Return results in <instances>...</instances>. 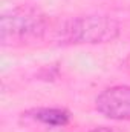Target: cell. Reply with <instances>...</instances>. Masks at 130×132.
<instances>
[{
    "label": "cell",
    "instance_id": "obj_1",
    "mask_svg": "<svg viewBox=\"0 0 130 132\" xmlns=\"http://www.w3.org/2000/svg\"><path fill=\"white\" fill-rule=\"evenodd\" d=\"M48 31V15L31 5L15 6L0 17V40L5 46L38 40Z\"/></svg>",
    "mask_w": 130,
    "mask_h": 132
},
{
    "label": "cell",
    "instance_id": "obj_2",
    "mask_svg": "<svg viewBox=\"0 0 130 132\" xmlns=\"http://www.w3.org/2000/svg\"><path fill=\"white\" fill-rule=\"evenodd\" d=\"M119 23L109 15H83L67 20L60 28L61 40L67 43H109L119 35Z\"/></svg>",
    "mask_w": 130,
    "mask_h": 132
},
{
    "label": "cell",
    "instance_id": "obj_3",
    "mask_svg": "<svg viewBox=\"0 0 130 132\" xmlns=\"http://www.w3.org/2000/svg\"><path fill=\"white\" fill-rule=\"evenodd\" d=\"M95 108L101 115L110 120H130V86L116 85L104 89L95 98Z\"/></svg>",
    "mask_w": 130,
    "mask_h": 132
},
{
    "label": "cell",
    "instance_id": "obj_4",
    "mask_svg": "<svg viewBox=\"0 0 130 132\" xmlns=\"http://www.w3.org/2000/svg\"><path fill=\"white\" fill-rule=\"evenodd\" d=\"M28 115L46 126L63 128L70 121V112L64 108H37L28 112Z\"/></svg>",
    "mask_w": 130,
    "mask_h": 132
},
{
    "label": "cell",
    "instance_id": "obj_5",
    "mask_svg": "<svg viewBox=\"0 0 130 132\" xmlns=\"http://www.w3.org/2000/svg\"><path fill=\"white\" fill-rule=\"evenodd\" d=\"M89 132H115L113 129H110V128H106V126H98V128H94L92 131Z\"/></svg>",
    "mask_w": 130,
    "mask_h": 132
}]
</instances>
